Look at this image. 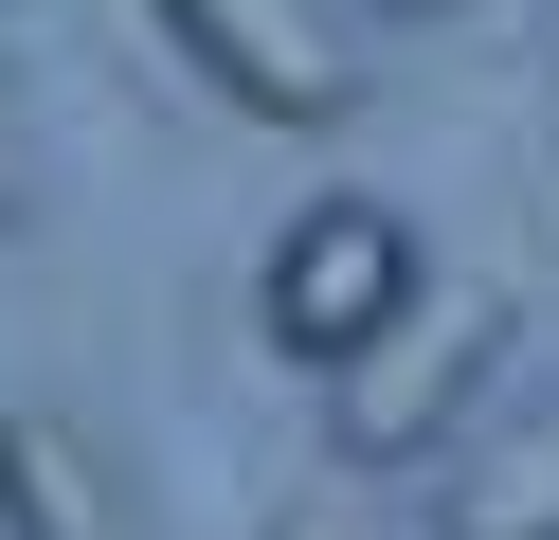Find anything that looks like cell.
I'll use <instances>...</instances> for the list:
<instances>
[{"label": "cell", "mask_w": 559, "mask_h": 540, "mask_svg": "<svg viewBox=\"0 0 559 540\" xmlns=\"http://www.w3.org/2000/svg\"><path fill=\"white\" fill-rule=\"evenodd\" d=\"M506 343H523V307L487 271H415V307L379 324V343H343L325 360V451L361 468H433V451H469L487 432V379H506Z\"/></svg>", "instance_id": "cell-1"}, {"label": "cell", "mask_w": 559, "mask_h": 540, "mask_svg": "<svg viewBox=\"0 0 559 540\" xmlns=\"http://www.w3.org/2000/svg\"><path fill=\"white\" fill-rule=\"evenodd\" d=\"M145 19L181 36L199 91L253 108V127H361V91H379V55H361L343 0H145Z\"/></svg>", "instance_id": "cell-2"}, {"label": "cell", "mask_w": 559, "mask_h": 540, "mask_svg": "<svg viewBox=\"0 0 559 540\" xmlns=\"http://www.w3.org/2000/svg\"><path fill=\"white\" fill-rule=\"evenodd\" d=\"M271 540H433V523H379L361 487H307V504H271Z\"/></svg>", "instance_id": "cell-6"}, {"label": "cell", "mask_w": 559, "mask_h": 540, "mask_svg": "<svg viewBox=\"0 0 559 540\" xmlns=\"http://www.w3.org/2000/svg\"><path fill=\"white\" fill-rule=\"evenodd\" d=\"M0 216H19V108H0Z\"/></svg>", "instance_id": "cell-7"}, {"label": "cell", "mask_w": 559, "mask_h": 540, "mask_svg": "<svg viewBox=\"0 0 559 540\" xmlns=\"http://www.w3.org/2000/svg\"><path fill=\"white\" fill-rule=\"evenodd\" d=\"M397 19H433V0H397Z\"/></svg>", "instance_id": "cell-8"}, {"label": "cell", "mask_w": 559, "mask_h": 540, "mask_svg": "<svg viewBox=\"0 0 559 540\" xmlns=\"http://www.w3.org/2000/svg\"><path fill=\"white\" fill-rule=\"evenodd\" d=\"M433 540H559V396L542 415H487L433 468Z\"/></svg>", "instance_id": "cell-5"}, {"label": "cell", "mask_w": 559, "mask_h": 540, "mask_svg": "<svg viewBox=\"0 0 559 540\" xmlns=\"http://www.w3.org/2000/svg\"><path fill=\"white\" fill-rule=\"evenodd\" d=\"M0 540H163V523H145V468L91 415L19 396V415H0Z\"/></svg>", "instance_id": "cell-4"}, {"label": "cell", "mask_w": 559, "mask_h": 540, "mask_svg": "<svg viewBox=\"0 0 559 540\" xmlns=\"http://www.w3.org/2000/svg\"><path fill=\"white\" fill-rule=\"evenodd\" d=\"M415 216L397 199H307L289 235H271V343L289 360H343V343H379V324L415 307Z\"/></svg>", "instance_id": "cell-3"}]
</instances>
